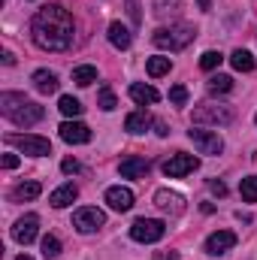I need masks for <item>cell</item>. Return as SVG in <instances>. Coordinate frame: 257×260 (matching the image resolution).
Returning <instances> with one entry per match:
<instances>
[{
  "label": "cell",
  "mask_w": 257,
  "mask_h": 260,
  "mask_svg": "<svg viewBox=\"0 0 257 260\" xmlns=\"http://www.w3.org/2000/svg\"><path fill=\"white\" fill-rule=\"evenodd\" d=\"M30 37L46 52H67L73 46V15L61 3L43 6L30 21Z\"/></svg>",
  "instance_id": "cell-1"
},
{
  "label": "cell",
  "mask_w": 257,
  "mask_h": 260,
  "mask_svg": "<svg viewBox=\"0 0 257 260\" xmlns=\"http://www.w3.org/2000/svg\"><path fill=\"white\" fill-rule=\"evenodd\" d=\"M0 109L18 127H30L37 121H43V115H46V109L40 103H34V100H27L24 94H15V91H3L0 94Z\"/></svg>",
  "instance_id": "cell-2"
},
{
  "label": "cell",
  "mask_w": 257,
  "mask_h": 260,
  "mask_svg": "<svg viewBox=\"0 0 257 260\" xmlns=\"http://www.w3.org/2000/svg\"><path fill=\"white\" fill-rule=\"evenodd\" d=\"M194 37H197V30H194L191 24H170V27H157V30L151 34V43H154L157 49L182 52V49L191 46Z\"/></svg>",
  "instance_id": "cell-3"
},
{
  "label": "cell",
  "mask_w": 257,
  "mask_h": 260,
  "mask_svg": "<svg viewBox=\"0 0 257 260\" xmlns=\"http://www.w3.org/2000/svg\"><path fill=\"white\" fill-rule=\"evenodd\" d=\"M6 142L9 145H15V148H21L24 154H30V157H46V154H52V142L46 139V136H34V133H6Z\"/></svg>",
  "instance_id": "cell-4"
},
{
  "label": "cell",
  "mask_w": 257,
  "mask_h": 260,
  "mask_svg": "<svg viewBox=\"0 0 257 260\" xmlns=\"http://www.w3.org/2000/svg\"><path fill=\"white\" fill-rule=\"evenodd\" d=\"M164 233H167V224L157 221V218H139V221H133V227H130V236H133L136 242H142V245L160 242Z\"/></svg>",
  "instance_id": "cell-5"
},
{
  "label": "cell",
  "mask_w": 257,
  "mask_h": 260,
  "mask_svg": "<svg viewBox=\"0 0 257 260\" xmlns=\"http://www.w3.org/2000/svg\"><path fill=\"white\" fill-rule=\"evenodd\" d=\"M194 124H230L236 112L230 106H197L191 112Z\"/></svg>",
  "instance_id": "cell-6"
},
{
  "label": "cell",
  "mask_w": 257,
  "mask_h": 260,
  "mask_svg": "<svg viewBox=\"0 0 257 260\" xmlns=\"http://www.w3.org/2000/svg\"><path fill=\"white\" fill-rule=\"evenodd\" d=\"M106 224V215L97 209V206H82V209H76V215H73V227L79 230V233H94V230H100Z\"/></svg>",
  "instance_id": "cell-7"
},
{
  "label": "cell",
  "mask_w": 257,
  "mask_h": 260,
  "mask_svg": "<svg viewBox=\"0 0 257 260\" xmlns=\"http://www.w3.org/2000/svg\"><path fill=\"white\" fill-rule=\"evenodd\" d=\"M188 139L200 148V154H221V151H224V139H221L215 130L194 127V130H188Z\"/></svg>",
  "instance_id": "cell-8"
},
{
  "label": "cell",
  "mask_w": 257,
  "mask_h": 260,
  "mask_svg": "<svg viewBox=\"0 0 257 260\" xmlns=\"http://www.w3.org/2000/svg\"><path fill=\"white\" fill-rule=\"evenodd\" d=\"M200 167V157H194V154H173L167 164H164V176L167 179H182V176H188Z\"/></svg>",
  "instance_id": "cell-9"
},
{
  "label": "cell",
  "mask_w": 257,
  "mask_h": 260,
  "mask_svg": "<svg viewBox=\"0 0 257 260\" xmlns=\"http://www.w3.org/2000/svg\"><path fill=\"white\" fill-rule=\"evenodd\" d=\"M37 233H40V218H37V215H24V218H18L15 227H12V239H15L18 245H30V242L37 239Z\"/></svg>",
  "instance_id": "cell-10"
},
{
  "label": "cell",
  "mask_w": 257,
  "mask_h": 260,
  "mask_svg": "<svg viewBox=\"0 0 257 260\" xmlns=\"http://www.w3.org/2000/svg\"><path fill=\"white\" fill-rule=\"evenodd\" d=\"M58 133H61V139L70 142V145H85V142H91V127L82 124V121H64V124L58 127Z\"/></svg>",
  "instance_id": "cell-11"
},
{
  "label": "cell",
  "mask_w": 257,
  "mask_h": 260,
  "mask_svg": "<svg viewBox=\"0 0 257 260\" xmlns=\"http://www.w3.org/2000/svg\"><path fill=\"white\" fill-rule=\"evenodd\" d=\"M233 245H236V233L233 230H218V233H212L206 239V254L218 257V254H227Z\"/></svg>",
  "instance_id": "cell-12"
},
{
  "label": "cell",
  "mask_w": 257,
  "mask_h": 260,
  "mask_svg": "<svg viewBox=\"0 0 257 260\" xmlns=\"http://www.w3.org/2000/svg\"><path fill=\"white\" fill-rule=\"evenodd\" d=\"M148 170H151V160L136 157V154H130V157H124V160L118 164V173H121L124 179H145Z\"/></svg>",
  "instance_id": "cell-13"
},
{
  "label": "cell",
  "mask_w": 257,
  "mask_h": 260,
  "mask_svg": "<svg viewBox=\"0 0 257 260\" xmlns=\"http://www.w3.org/2000/svg\"><path fill=\"white\" fill-rule=\"evenodd\" d=\"M154 206L164 209V212H170V215H182L185 212V200L179 194H173V191H167V188L154 191Z\"/></svg>",
  "instance_id": "cell-14"
},
{
  "label": "cell",
  "mask_w": 257,
  "mask_h": 260,
  "mask_svg": "<svg viewBox=\"0 0 257 260\" xmlns=\"http://www.w3.org/2000/svg\"><path fill=\"white\" fill-rule=\"evenodd\" d=\"M106 203H109V209H115V212H127L130 206H133V191L115 185V188L106 191Z\"/></svg>",
  "instance_id": "cell-15"
},
{
  "label": "cell",
  "mask_w": 257,
  "mask_h": 260,
  "mask_svg": "<svg viewBox=\"0 0 257 260\" xmlns=\"http://www.w3.org/2000/svg\"><path fill=\"white\" fill-rule=\"evenodd\" d=\"M76 197H79V188H76L73 182H67V185H61V188H55V191H52L49 203H52L55 209H64V206H70Z\"/></svg>",
  "instance_id": "cell-16"
},
{
  "label": "cell",
  "mask_w": 257,
  "mask_h": 260,
  "mask_svg": "<svg viewBox=\"0 0 257 260\" xmlns=\"http://www.w3.org/2000/svg\"><path fill=\"white\" fill-rule=\"evenodd\" d=\"M34 88H37L40 94H55V91H58V76H55L52 70H37V73H34Z\"/></svg>",
  "instance_id": "cell-17"
},
{
  "label": "cell",
  "mask_w": 257,
  "mask_h": 260,
  "mask_svg": "<svg viewBox=\"0 0 257 260\" xmlns=\"http://www.w3.org/2000/svg\"><path fill=\"white\" fill-rule=\"evenodd\" d=\"M130 97H133L139 106H145V103H157V100H160V94H157L151 85H142V82H133V85H130Z\"/></svg>",
  "instance_id": "cell-18"
},
{
  "label": "cell",
  "mask_w": 257,
  "mask_h": 260,
  "mask_svg": "<svg viewBox=\"0 0 257 260\" xmlns=\"http://www.w3.org/2000/svg\"><path fill=\"white\" fill-rule=\"evenodd\" d=\"M148 124H151V115L145 109H136V112H130L127 118H124V130L127 133H145Z\"/></svg>",
  "instance_id": "cell-19"
},
{
  "label": "cell",
  "mask_w": 257,
  "mask_h": 260,
  "mask_svg": "<svg viewBox=\"0 0 257 260\" xmlns=\"http://www.w3.org/2000/svg\"><path fill=\"white\" fill-rule=\"evenodd\" d=\"M109 43H112L115 49H130L133 37H130V30L121 21H112V24H109Z\"/></svg>",
  "instance_id": "cell-20"
},
{
  "label": "cell",
  "mask_w": 257,
  "mask_h": 260,
  "mask_svg": "<svg viewBox=\"0 0 257 260\" xmlns=\"http://www.w3.org/2000/svg\"><path fill=\"white\" fill-rule=\"evenodd\" d=\"M40 194H43V185H40V182H21V185L12 191V200H15V203H30V200H37Z\"/></svg>",
  "instance_id": "cell-21"
},
{
  "label": "cell",
  "mask_w": 257,
  "mask_h": 260,
  "mask_svg": "<svg viewBox=\"0 0 257 260\" xmlns=\"http://www.w3.org/2000/svg\"><path fill=\"white\" fill-rule=\"evenodd\" d=\"M73 82H76L79 88H88L91 82H97V67H91V64L76 67V70H73Z\"/></svg>",
  "instance_id": "cell-22"
},
{
  "label": "cell",
  "mask_w": 257,
  "mask_h": 260,
  "mask_svg": "<svg viewBox=\"0 0 257 260\" xmlns=\"http://www.w3.org/2000/svg\"><path fill=\"white\" fill-rule=\"evenodd\" d=\"M230 64H233V70H239V73H251V70H254V58H251V52L236 49V52L230 55Z\"/></svg>",
  "instance_id": "cell-23"
},
{
  "label": "cell",
  "mask_w": 257,
  "mask_h": 260,
  "mask_svg": "<svg viewBox=\"0 0 257 260\" xmlns=\"http://www.w3.org/2000/svg\"><path fill=\"white\" fill-rule=\"evenodd\" d=\"M170 67H173V61H170V58L154 55V58H148L145 70H148V76H151V79H160V76H167V73H170Z\"/></svg>",
  "instance_id": "cell-24"
},
{
  "label": "cell",
  "mask_w": 257,
  "mask_h": 260,
  "mask_svg": "<svg viewBox=\"0 0 257 260\" xmlns=\"http://www.w3.org/2000/svg\"><path fill=\"white\" fill-rule=\"evenodd\" d=\"M151 9L157 18H167V15H176L182 9V0H151Z\"/></svg>",
  "instance_id": "cell-25"
},
{
  "label": "cell",
  "mask_w": 257,
  "mask_h": 260,
  "mask_svg": "<svg viewBox=\"0 0 257 260\" xmlns=\"http://www.w3.org/2000/svg\"><path fill=\"white\" fill-rule=\"evenodd\" d=\"M233 91V79L230 76H212L209 79V94H227Z\"/></svg>",
  "instance_id": "cell-26"
},
{
  "label": "cell",
  "mask_w": 257,
  "mask_h": 260,
  "mask_svg": "<svg viewBox=\"0 0 257 260\" xmlns=\"http://www.w3.org/2000/svg\"><path fill=\"white\" fill-rule=\"evenodd\" d=\"M97 106H100L103 112H112V109L118 106V100H115V94H112V88H109V85H103V88H100V94H97Z\"/></svg>",
  "instance_id": "cell-27"
},
{
  "label": "cell",
  "mask_w": 257,
  "mask_h": 260,
  "mask_svg": "<svg viewBox=\"0 0 257 260\" xmlns=\"http://www.w3.org/2000/svg\"><path fill=\"white\" fill-rule=\"evenodd\" d=\"M58 109L64 112L67 118H76V115H82V109H85V106H82V103H79L76 97H70V94H67V97H61V103H58Z\"/></svg>",
  "instance_id": "cell-28"
},
{
  "label": "cell",
  "mask_w": 257,
  "mask_h": 260,
  "mask_svg": "<svg viewBox=\"0 0 257 260\" xmlns=\"http://www.w3.org/2000/svg\"><path fill=\"white\" fill-rule=\"evenodd\" d=\"M58 254H61V239H58V236H52V233H49V236H43V257L55 260Z\"/></svg>",
  "instance_id": "cell-29"
},
{
  "label": "cell",
  "mask_w": 257,
  "mask_h": 260,
  "mask_svg": "<svg viewBox=\"0 0 257 260\" xmlns=\"http://www.w3.org/2000/svg\"><path fill=\"white\" fill-rule=\"evenodd\" d=\"M239 194L245 203H257V176H248V179H242V185H239Z\"/></svg>",
  "instance_id": "cell-30"
},
{
  "label": "cell",
  "mask_w": 257,
  "mask_h": 260,
  "mask_svg": "<svg viewBox=\"0 0 257 260\" xmlns=\"http://www.w3.org/2000/svg\"><path fill=\"white\" fill-rule=\"evenodd\" d=\"M221 61H224V55H221V52H203L200 67H203V70H215V67H221Z\"/></svg>",
  "instance_id": "cell-31"
},
{
  "label": "cell",
  "mask_w": 257,
  "mask_h": 260,
  "mask_svg": "<svg viewBox=\"0 0 257 260\" xmlns=\"http://www.w3.org/2000/svg\"><path fill=\"white\" fill-rule=\"evenodd\" d=\"M170 103L185 106V103H188V88H185V85H173V88H170Z\"/></svg>",
  "instance_id": "cell-32"
},
{
  "label": "cell",
  "mask_w": 257,
  "mask_h": 260,
  "mask_svg": "<svg viewBox=\"0 0 257 260\" xmlns=\"http://www.w3.org/2000/svg\"><path fill=\"white\" fill-rule=\"evenodd\" d=\"M127 15L133 24H139L142 21V15H139V0H127Z\"/></svg>",
  "instance_id": "cell-33"
},
{
  "label": "cell",
  "mask_w": 257,
  "mask_h": 260,
  "mask_svg": "<svg viewBox=\"0 0 257 260\" xmlns=\"http://www.w3.org/2000/svg\"><path fill=\"white\" fill-rule=\"evenodd\" d=\"M209 191H212V194H218V197H224V194H227V185H224V182H218V179H209Z\"/></svg>",
  "instance_id": "cell-34"
},
{
  "label": "cell",
  "mask_w": 257,
  "mask_h": 260,
  "mask_svg": "<svg viewBox=\"0 0 257 260\" xmlns=\"http://www.w3.org/2000/svg\"><path fill=\"white\" fill-rule=\"evenodd\" d=\"M61 170H64L67 176H73V173H79L82 167H79V160H73V157H67L64 164H61Z\"/></svg>",
  "instance_id": "cell-35"
},
{
  "label": "cell",
  "mask_w": 257,
  "mask_h": 260,
  "mask_svg": "<svg viewBox=\"0 0 257 260\" xmlns=\"http://www.w3.org/2000/svg\"><path fill=\"white\" fill-rule=\"evenodd\" d=\"M18 167V154H3V170H15Z\"/></svg>",
  "instance_id": "cell-36"
},
{
  "label": "cell",
  "mask_w": 257,
  "mask_h": 260,
  "mask_svg": "<svg viewBox=\"0 0 257 260\" xmlns=\"http://www.w3.org/2000/svg\"><path fill=\"white\" fill-rule=\"evenodd\" d=\"M3 64L12 67V64H15V55H12V52H3Z\"/></svg>",
  "instance_id": "cell-37"
},
{
  "label": "cell",
  "mask_w": 257,
  "mask_h": 260,
  "mask_svg": "<svg viewBox=\"0 0 257 260\" xmlns=\"http://www.w3.org/2000/svg\"><path fill=\"white\" fill-rule=\"evenodd\" d=\"M200 9H203V12H209V9H212V0H200Z\"/></svg>",
  "instance_id": "cell-38"
},
{
  "label": "cell",
  "mask_w": 257,
  "mask_h": 260,
  "mask_svg": "<svg viewBox=\"0 0 257 260\" xmlns=\"http://www.w3.org/2000/svg\"><path fill=\"white\" fill-rule=\"evenodd\" d=\"M15 260H34V257H30V254H18Z\"/></svg>",
  "instance_id": "cell-39"
},
{
  "label": "cell",
  "mask_w": 257,
  "mask_h": 260,
  "mask_svg": "<svg viewBox=\"0 0 257 260\" xmlns=\"http://www.w3.org/2000/svg\"><path fill=\"white\" fill-rule=\"evenodd\" d=\"M254 121H257V115H254Z\"/></svg>",
  "instance_id": "cell-40"
}]
</instances>
